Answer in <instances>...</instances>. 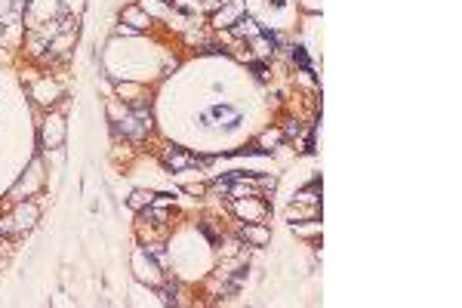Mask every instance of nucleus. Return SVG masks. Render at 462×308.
Segmentation results:
<instances>
[{
    "label": "nucleus",
    "instance_id": "f257e3e1",
    "mask_svg": "<svg viewBox=\"0 0 462 308\" xmlns=\"http://www.w3.org/2000/svg\"><path fill=\"white\" fill-rule=\"evenodd\" d=\"M163 164L173 167V170H188V167H194L197 160H194L191 154H185L179 145H167V148H163Z\"/></svg>",
    "mask_w": 462,
    "mask_h": 308
},
{
    "label": "nucleus",
    "instance_id": "f03ea898",
    "mask_svg": "<svg viewBox=\"0 0 462 308\" xmlns=\"http://www.w3.org/2000/svg\"><path fill=\"white\" fill-rule=\"evenodd\" d=\"M151 201H154V194H148V191H136V194L130 197V207H136V210H142L145 204L151 207Z\"/></svg>",
    "mask_w": 462,
    "mask_h": 308
},
{
    "label": "nucleus",
    "instance_id": "7ed1b4c3",
    "mask_svg": "<svg viewBox=\"0 0 462 308\" xmlns=\"http://www.w3.org/2000/svg\"><path fill=\"white\" fill-rule=\"evenodd\" d=\"M244 238H250L253 244H265V241H268V231H265V228H247Z\"/></svg>",
    "mask_w": 462,
    "mask_h": 308
},
{
    "label": "nucleus",
    "instance_id": "20e7f679",
    "mask_svg": "<svg viewBox=\"0 0 462 308\" xmlns=\"http://www.w3.org/2000/svg\"><path fill=\"white\" fill-rule=\"evenodd\" d=\"M293 59H296V62H299V65H302L305 71H311V65H308V59H305V52H302V46H296V49H293Z\"/></svg>",
    "mask_w": 462,
    "mask_h": 308
},
{
    "label": "nucleus",
    "instance_id": "39448f33",
    "mask_svg": "<svg viewBox=\"0 0 462 308\" xmlns=\"http://www.w3.org/2000/svg\"><path fill=\"white\" fill-rule=\"evenodd\" d=\"M278 139H281V133H265V136H262L265 145H271V142H278Z\"/></svg>",
    "mask_w": 462,
    "mask_h": 308
}]
</instances>
